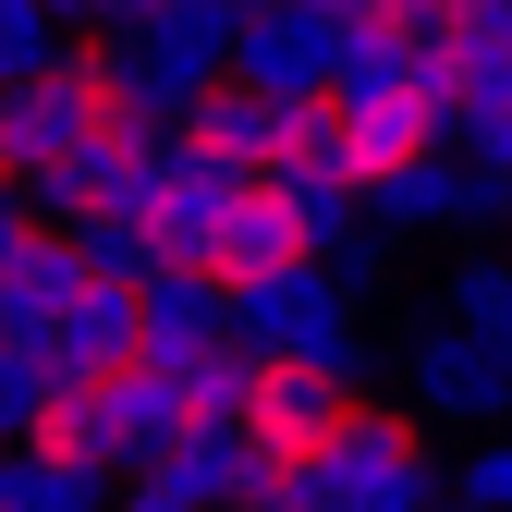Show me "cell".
<instances>
[{"label": "cell", "mask_w": 512, "mask_h": 512, "mask_svg": "<svg viewBox=\"0 0 512 512\" xmlns=\"http://www.w3.org/2000/svg\"><path fill=\"white\" fill-rule=\"evenodd\" d=\"M317 488H330L342 512H439L452 500V476H439V452H427V415H378V403H354V427L330 439Z\"/></svg>", "instance_id": "6da1fadb"}, {"label": "cell", "mask_w": 512, "mask_h": 512, "mask_svg": "<svg viewBox=\"0 0 512 512\" xmlns=\"http://www.w3.org/2000/svg\"><path fill=\"white\" fill-rule=\"evenodd\" d=\"M415 378V415L427 427H464V439H500L512 427V342H476V330H427L403 354Z\"/></svg>", "instance_id": "7a4b0ae2"}, {"label": "cell", "mask_w": 512, "mask_h": 512, "mask_svg": "<svg viewBox=\"0 0 512 512\" xmlns=\"http://www.w3.org/2000/svg\"><path fill=\"white\" fill-rule=\"evenodd\" d=\"M354 427V391H342V378L330 366H269V378H256V415H244V439H256V452H269V464H293V476H317V464H330V439Z\"/></svg>", "instance_id": "3957f363"}, {"label": "cell", "mask_w": 512, "mask_h": 512, "mask_svg": "<svg viewBox=\"0 0 512 512\" xmlns=\"http://www.w3.org/2000/svg\"><path fill=\"white\" fill-rule=\"evenodd\" d=\"M183 135H196L220 171H244V183H269L281 159H293V135H305V98H269V86H208L196 98V122H183Z\"/></svg>", "instance_id": "277c9868"}, {"label": "cell", "mask_w": 512, "mask_h": 512, "mask_svg": "<svg viewBox=\"0 0 512 512\" xmlns=\"http://www.w3.org/2000/svg\"><path fill=\"white\" fill-rule=\"evenodd\" d=\"M86 281H98V269H86V244H74V232H37V220H25L13 244H0V305H13V330H25V342H49L61 317L86 305Z\"/></svg>", "instance_id": "5b68a950"}, {"label": "cell", "mask_w": 512, "mask_h": 512, "mask_svg": "<svg viewBox=\"0 0 512 512\" xmlns=\"http://www.w3.org/2000/svg\"><path fill=\"white\" fill-rule=\"evenodd\" d=\"M147 293V366H208V354H232V293L208 281V269H159V281H135Z\"/></svg>", "instance_id": "8992f818"}, {"label": "cell", "mask_w": 512, "mask_h": 512, "mask_svg": "<svg viewBox=\"0 0 512 512\" xmlns=\"http://www.w3.org/2000/svg\"><path fill=\"white\" fill-rule=\"evenodd\" d=\"M0 500H13V512H110L122 488H110V476H86V464H49V452H13V464H0Z\"/></svg>", "instance_id": "52a82bcc"}, {"label": "cell", "mask_w": 512, "mask_h": 512, "mask_svg": "<svg viewBox=\"0 0 512 512\" xmlns=\"http://www.w3.org/2000/svg\"><path fill=\"white\" fill-rule=\"evenodd\" d=\"M256 378H269V366H256L244 342L208 354V366H183V427H244L256 415Z\"/></svg>", "instance_id": "ba28073f"}, {"label": "cell", "mask_w": 512, "mask_h": 512, "mask_svg": "<svg viewBox=\"0 0 512 512\" xmlns=\"http://www.w3.org/2000/svg\"><path fill=\"white\" fill-rule=\"evenodd\" d=\"M49 403H61V366H49V342H13V354H0V452H25Z\"/></svg>", "instance_id": "9c48e42d"}, {"label": "cell", "mask_w": 512, "mask_h": 512, "mask_svg": "<svg viewBox=\"0 0 512 512\" xmlns=\"http://www.w3.org/2000/svg\"><path fill=\"white\" fill-rule=\"evenodd\" d=\"M74 244H86L98 281H159V232H147V208H98V220H74Z\"/></svg>", "instance_id": "30bf717a"}, {"label": "cell", "mask_w": 512, "mask_h": 512, "mask_svg": "<svg viewBox=\"0 0 512 512\" xmlns=\"http://www.w3.org/2000/svg\"><path fill=\"white\" fill-rule=\"evenodd\" d=\"M452 330L512 342V256H464V269H452Z\"/></svg>", "instance_id": "8fae6325"}, {"label": "cell", "mask_w": 512, "mask_h": 512, "mask_svg": "<svg viewBox=\"0 0 512 512\" xmlns=\"http://www.w3.org/2000/svg\"><path fill=\"white\" fill-rule=\"evenodd\" d=\"M452 500H476V512H512V427H500V439H476V452H464Z\"/></svg>", "instance_id": "7c38bea8"}, {"label": "cell", "mask_w": 512, "mask_h": 512, "mask_svg": "<svg viewBox=\"0 0 512 512\" xmlns=\"http://www.w3.org/2000/svg\"><path fill=\"white\" fill-rule=\"evenodd\" d=\"M256 512H342V500H330V488H317V476H293V464H281L269 488H256Z\"/></svg>", "instance_id": "4fadbf2b"}, {"label": "cell", "mask_w": 512, "mask_h": 512, "mask_svg": "<svg viewBox=\"0 0 512 512\" xmlns=\"http://www.w3.org/2000/svg\"><path fill=\"white\" fill-rule=\"evenodd\" d=\"M0 208H25V147H13V110H0Z\"/></svg>", "instance_id": "5bb4252c"}, {"label": "cell", "mask_w": 512, "mask_h": 512, "mask_svg": "<svg viewBox=\"0 0 512 512\" xmlns=\"http://www.w3.org/2000/svg\"><path fill=\"white\" fill-rule=\"evenodd\" d=\"M13 342H25V330H13V305H0V354H13Z\"/></svg>", "instance_id": "9a60e30c"}, {"label": "cell", "mask_w": 512, "mask_h": 512, "mask_svg": "<svg viewBox=\"0 0 512 512\" xmlns=\"http://www.w3.org/2000/svg\"><path fill=\"white\" fill-rule=\"evenodd\" d=\"M0 512H13V500H0Z\"/></svg>", "instance_id": "2e32d148"}, {"label": "cell", "mask_w": 512, "mask_h": 512, "mask_svg": "<svg viewBox=\"0 0 512 512\" xmlns=\"http://www.w3.org/2000/svg\"><path fill=\"white\" fill-rule=\"evenodd\" d=\"M0 464H13V452H0Z\"/></svg>", "instance_id": "e0dca14e"}]
</instances>
